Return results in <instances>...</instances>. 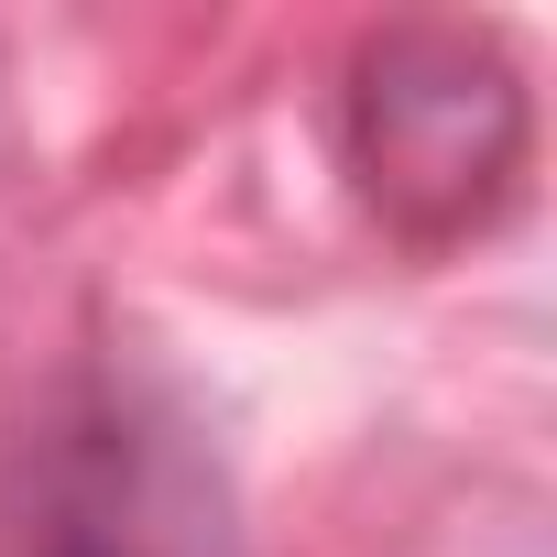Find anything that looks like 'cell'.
<instances>
[{"label":"cell","instance_id":"cell-1","mask_svg":"<svg viewBox=\"0 0 557 557\" xmlns=\"http://www.w3.org/2000/svg\"><path fill=\"white\" fill-rule=\"evenodd\" d=\"M524 143V99L470 34H394L361 66V164L405 219H470Z\"/></svg>","mask_w":557,"mask_h":557},{"label":"cell","instance_id":"cell-2","mask_svg":"<svg viewBox=\"0 0 557 557\" xmlns=\"http://www.w3.org/2000/svg\"><path fill=\"white\" fill-rule=\"evenodd\" d=\"M45 557H219V513L164 448H143L132 426H99L55 470Z\"/></svg>","mask_w":557,"mask_h":557}]
</instances>
